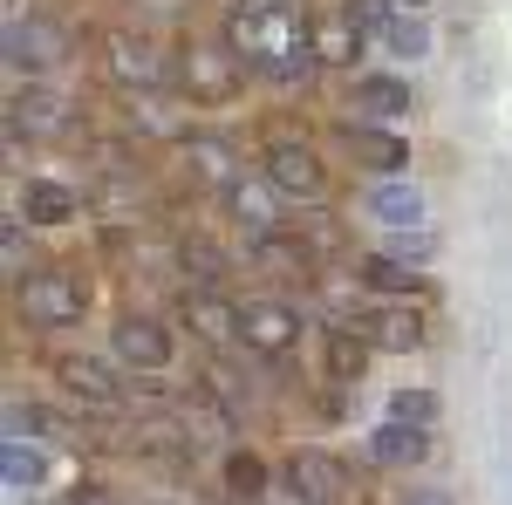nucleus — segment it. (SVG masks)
I'll list each match as a JSON object with an SVG mask.
<instances>
[{
	"instance_id": "f257e3e1",
	"label": "nucleus",
	"mask_w": 512,
	"mask_h": 505,
	"mask_svg": "<svg viewBox=\"0 0 512 505\" xmlns=\"http://www.w3.org/2000/svg\"><path fill=\"white\" fill-rule=\"evenodd\" d=\"M226 41L239 48V62H253L267 82H308L315 76V35L280 7V14H246L233 7V21H226Z\"/></svg>"
},
{
	"instance_id": "f03ea898",
	"label": "nucleus",
	"mask_w": 512,
	"mask_h": 505,
	"mask_svg": "<svg viewBox=\"0 0 512 505\" xmlns=\"http://www.w3.org/2000/svg\"><path fill=\"white\" fill-rule=\"evenodd\" d=\"M82 308H89L82 267H41V273L21 280V314H28V328H76Z\"/></svg>"
},
{
	"instance_id": "7ed1b4c3",
	"label": "nucleus",
	"mask_w": 512,
	"mask_h": 505,
	"mask_svg": "<svg viewBox=\"0 0 512 505\" xmlns=\"http://www.w3.org/2000/svg\"><path fill=\"white\" fill-rule=\"evenodd\" d=\"M178 82L192 103H233L246 69H239V48L233 41H185L178 48Z\"/></svg>"
},
{
	"instance_id": "20e7f679",
	"label": "nucleus",
	"mask_w": 512,
	"mask_h": 505,
	"mask_svg": "<svg viewBox=\"0 0 512 505\" xmlns=\"http://www.w3.org/2000/svg\"><path fill=\"white\" fill-rule=\"evenodd\" d=\"M103 76L117 82V89H164L178 69H171V55H164L151 35L117 28V35H103Z\"/></svg>"
},
{
	"instance_id": "39448f33",
	"label": "nucleus",
	"mask_w": 512,
	"mask_h": 505,
	"mask_svg": "<svg viewBox=\"0 0 512 505\" xmlns=\"http://www.w3.org/2000/svg\"><path fill=\"white\" fill-rule=\"evenodd\" d=\"M260 164H267V185L287 192V198H321L328 192V171H321V157L308 151L301 137H274Z\"/></svg>"
},
{
	"instance_id": "423d86ee",
	"label": "nucleus",
	"mask_w": 512,
	"mask_h": 505,
	"mask_svg": "<svg viewBox=\"0 0 512 505\" xmlns=\"http://www.w3.org/2000/svg\"><path fill=\"white\" fill-rule=\"evenodd\" d=\"M69 28L62 21H48V14H28V21H7V62L14 69H55V62H69Z\"/></svg>"
},
{
	"instance_id": "0eeeda50",
	"label": "nucleus",
	"mask_w": 512,
	"mask_h": 505,
	"mask_svg": "<svg viewBox=\"0 0 512 505\" xmlns=\"http://www.w3.org/2000/svg\"><path fill=\"white\" fill-rule=\"evenodd\" d=\"M110 349H117V362L158 376L164 362H171V335H164V321H151V314H123L117 328H110Z\"/></svg>"
},
{
	"instance_id": "6e6552de",
	"label": "nucleus",
	"mask_w": 512,
	"mask_h": 505,
	"mask_svg": "<svg viewBox=\"0 0 512 505\" xmlns=\"http://www.w3.org/2000/svg\"><path fill=\"white\" fill-rule=\"evenodd\" d=\"M287 492H294V505H335L349 492V471L335 465L328 451H294L287 458Z\"/></svg>"
},
{
	"instance_id": "1a4fd4ad",
	"label": "nucleus",
	"mask_w": 512,
	"mask_h": 505,
	"mask_svg": "<svg viewBox=\"0 0 512 505\" xmlns=\"http://www.w3.org/2000/svg\"><path fill=\"white\" fill-rule=\"evenodd\" d=\"M7 130L21 137H76V110L62 103V96H48V89H28V96H14L7 103Z\"/></svg>"
},
{
	"instance_id": "9d476101",
	"label": "nucleus",
	"mask_w": 512,
	"mask_h": 505,
	"mask_svg": "<svg viewBox=\"0 0 512 505\" xmlns=\"http://www.w3.org/2000/svg\"><path fill=\"white\" fill-rule=\"evenodd\" d=\"M246 349L260 355H287L294 342H301V314L287 308V301H246Z\"/></svg>"
},
{
	"instance_id": "9b49d317",
	"label": "nucleus",
	"mask_w": 512,
	"mask_h": 505,
	"mask_svg": "<svg viewBox=\"0 0 512 505\" xmlns=\"http://www.w3.org/2000/svg\"><path fill=\"white\" fill-rule=\"evenodd\" d=\"M185 328H192L205 349H233V342H246V314H239L233 301H219V294H192V301H185Z\"/></svg>"
},
{
	"instance_id": "f8f14e48",
	"label": "nucleus",
	"mask_w": 512,
	"mask_h": 505,
	"mask_svg": "<svg viewBox=\"0 0 512 505\" xmlns=\"http://www.w3.org/2000/svg\"><path fill=\"white\" fill-rule=\"evenodd\" d=\"M55 383L69 389V396H82V403H96V410H117L123 403V383L103 362H89V355H62V362H55Z\"/></svg>"
},
{
	"instance_id": "ddd939ff",
	"label": "nucleus",
	"mask_w": 512,
	"mask_h": 505,
	"mask_svg": "<svg viewBox=\"0 0 512 505\" xmlns=\"http://www.w3.org/2000/svg\"><path fill=\"white\" fill-rule=\"evenodd\" d=\"M123 123L137 137H185V117L164 89H123Z\"/></svg>"
},
{
	"instance_id": "4468645a",
	"label": "nucleus",
	"mask_w": 512,
	"mask_h": 505,
	"mask_svg": "<svg viewBox=\"0 0 512 505\" xmlns=\"http://www.w3.org/2000/svg\"><path fill=\"white\" fill-rule=\"evenodd\" d=\"M308 35H315V55L328 62V69H355V55H362V28L349 21V7H335V14L308 21Z\"/></svg>"
},
{
	"instance_id": "2eb2a0df",
	"label": "nucleus",
	"mask_w": 512,
	"mask_h": 505,
	"mask_svg": "<svg viewBox=\"0 0 512 505\" xmlns=\"http://www.w3.org/2000/svg\"><path fill=\"white\" fill-rule=\"evenodd\" d=\"M355 110H362V117H376V123L410 117V82H396V76H362V82H355Z\"/></svg>"
},
{
	"instance_id": "dca6fc26",
	"label": "nucleus",
	"mask_w": 512,
	"mask_h": 505,
	"mask_svg": "<svg viewBox=\"0 0 512 505\" xmlns=\"http://www.w3.org/2000/svg\"><path fill=\"white\" fill-rule=\"evenodd\" d=\"M21 212H28L35 226H69L82 212V198L69 192V185H55V178H35V185L21 192Z\"/></svg>"
},
{
	"instance_id": "f3484780",
	"label": "nucleus",
	"mask_w": 512,
	"mask_h": 505,
	"mask_svg": "<svg viewBox=\"0 0 512 505\" xmlns=\"http://www.w3.org/2000/svg\"><path fill=\"white\" fill-rule=\"evenodd\" d=\"M424 451H431L424 424H403V417H390V424L369 437V458H383V465H417Z\"/></svg>"
},
{
	"instance_id": "a211bd4d",
	"label": "nucleus",
	"mask_w": 512,
	"mask_h": 505,
	"mask_svg": "<svg viewBox=\"0 0 512 505\" xmlns=\"http://www.w3.org/2000/svg\"><path fill=\"white\" fill-rule=\"evenodd\" d=\"M253 267H267L274 280H308V246L301 239H287V233H267V239H253Z\"/></svg>"
},
{
	"instance_id": "6ab92c4d",
	"label": "nucleus",
	"mask_w": 512,
	"mask_h": 505,
	"mask_svg": "<svg viewBox=\"0 0 512 505\" xmlns=\"http://www.w3.org/2000/svg\"><path fill=\"white\" fill-rule=\"evenodd\" d=\"M349 151L369 164V171H403L410 164V151H403V137H390V130H369V123H349Z\"/></svg>"
},
{
	"instance_id": "aec40b11",
	"label": "nucleus",
	"mask_w": 512,
	"mask_h": 505,
	"mask_svg": "<svg viewBox=\"0 0 512 505\" xmlns=\"http://www.w3.org/2000/svg\"><path fill=\"white\" fill-rule=\"evenodd\" d=\"M185 144V164H192L198 185H233V144L226 137H178Z\"/></svg>"
},
{
	"instance_id": "412c9836",
	"label": "nucleus",
	"mask_w": 512,
	"mask_h": 505,
	"mask_svg": "<svg viewBox=\"0 0 512 505\" xmlns=\"http://www.w3.org/2000/svg\"><path fill=\"white\" fill-rule=\"evenodd\" d=\"M362 328H369L376 349H417V342H424V321H417L410 308H376Z\"/></svg>"
},
{
	"instance_id": "4be33fe9",
	"label": "nucleus",
	"mask_w": 512,
	"mask_h": 505,
	"mask_svg": "<svg viewBox=\"0 0 512 505\" xmlns=\"http://www.w3.org/2000/svg\"><path fill=\"white\" fill-rule=\"evenodd\" d=\"M226 198H233V212H239V226H246V233L253 239H267L280 226L274 219V198L260 192V185H246V178H233V185H226Z\"/></svg>"
},
{
	"instance_id": "5701e85b",
	"label": "nucleus",
	"mask_w": 512,
	"mask_h": 505,
	"mask_svg": "<svg viewBox=\"0 0 512 505\" xmlns=\"http://www.w3.org/2000/svg\"><path fill=\"white\" fill-rule=\"evenodd\" d=\"M369 219H383V226H417V219H424V198L410 192V185H383V192H369Z\"/></svg>"
},
{
	"instance_id": "b1692460",
	"label": "nucleus",
	"mask_w": 512,
	"mask_h": 505,
	"mask_svg": "<svg viewBox=\"0 0 512 505\" xmlns=\"http://www.w3.org/2000/svg\"><path fill=\"white\" fill-rule=\"evenodd\" d=\"M362 362H369V342L349 335V328H328V376H335V383H355Z\"/></svg>"
},
{
	"instance_id": "393cba45",
	"label": "nucleus",
	"mask_w": 512,
	"mask_h": 505,
	"mask_svg": "<svg viewBox=\"0 0 512 505\" xmlns=\"http://www.w3.org/2000/svg\"><path fill=\"white\" fill-rule=\"evenodd\" d=\"M362 280H369V287H383V294H410V287H417V273L403 267V260H390V253L362 260Z\"/></svg>"
},
{
	"instance_id": "a878e982",
	"label": "nucleus",
	"mask_w": 512,
	"mask_h": 505,
	"mask_svg": "<svg viewBox=\"0 0 512 505\" xmlns=\"http://www.w3.org/2000/svg\"><path fill=\"white\" fill-rule=\"evenodd\" d=\"M226 485H233V499H267V465H260V458H233V465H226Z\"/></svg>"
},
{
	"instance_id": "bb28decb",
	"label": "nucleus",
	"mask_w": 512,
	"mask_h": 505,
	"mask_svg": "<svg viewBox=\"0 0 512 505\" xmlns=\"http://www.w3.org/2000/svg\"><path fill=\"white\" fill-rule=\"evenodd\" d=\"M0 465H7V485H14V492H21V485H41V458L21 451V437H7V458H0Z\"/></svg>"
},
{
	"instance_id": "cd10ccee",
	"label": "nucleus",
	"mask_w": 512,
	"mask_h": 505,
	"mask_svg": "<svg viewBox=\"0 0 512 505\" xmlns=\"http://www.w3.org/2000/svg\"><path fill=\"white\" fill-rule=\"evenodd\" d=\"M185 273H192V280H205V287H212V280H219V273H226V260H219V253H212V246H205V239H185Z\"/></svg>"
},
{
	"instance_id": "c85d7f7f",
	"label": "nucleus",
	"mask_w": 512,
	"mask_h": 505,
	"mask_svg": "<svg viewBox=\"0 0 512 505\" xmlns=\"http://www.w3.org/2000/svg\"><path fill=\"white\" fill-rule=\"evenodd\" d=\"M390 417H403V424H431L437 403L424 396V389H396V396H390Z\"/></svg>"
},
{
	"instance_id": "c756f323",
	"label": "nucleus",
	"mask_w": 512,
	"mask_h": 505,
	"mask_svg": "<svg viewBox=\"0 0 512 505\" xmlns=\"http://www.w3.org/2000/svg\"><path fill=\"white\" fill-rule=\"evenodd\" d=\"M0 253H7V280H28V239H21V219H7Z\"/></svg>"
},
{
	"instance_id": "7c9ffc66",
	"label": "nucleus",
	"mask_w": 512,
	"mask_h": 505,
	"mask_svg": "<svg viewBox=\"0 0 512 505\" xmlns=\"http://www.w3.org/2000/svg\"><path fill=\"white\" fill-rule=\"evenodd\" d=\"M383 35H390L396 55H424V41H431V35H424V21H390Z\"/></svg>"
},
{
	"instance_id": "2f4dec72",
	"label": "nucleus",
	"mask_w": 512,
	"mask_h": 505,
	"mask_svg": "<svg viewBox=\"0 0 512 505\" xmlns=\"http://www.w3.org/2000/svg\"><path fill=\"white\" fill-rule=\"evenodd\" d=\"M137 14H151V21H171V14H192V0H130Z\"/></svg>"
},
{
	"instance_id": "473e14b6",
	"label": "nucleus",
	"mask_w": 512,
	"mask_h": 505,
	"mask_svg": "<svg viewBox=\"0 0 512 505\" xmlns=\"http://www.w3.org/2000/svg\"><path fill=\"white\" fill-rule=\"evenodd\" d=\"M349 21L355 28H383V0H349Z\"/></svg>"
},
{
	"instance_id": "72a5a7b5",
	"label": "nucleus",
	"mask_w": 512,
	"mask_h": 505,
	"mask_svg": "<svg viewBox=\"0 0 512 505\" xmlns=\"http://www.w3.org/2000/svg\"><path fill=\"white\" fill-rule=\"evenodd\" d=\"M396 505H451V499H444V492H431V485H424V492H403V499H396Z\"/></svg>"
},
{
	"instance_id": "f704fd0d",
	"label": "nucleus",
	"mask_w": 512,
	"mask_h": 505,
	"mask_svg": "<svg viewBox=\"0 0 512 505\" xmlns=\"http://www.w3.org/2000/svg\"><path fill=\"white\" fill-rule=\"evenodd\" d=\"M233 7H246V14H280L287 0H233Z\"/></svg>"
},
{
	"instance_id": "c9c22d12",
	"label": "nucleus",
	"mask_w": 512,
	"mask_h": 505,
	"mask_svg": "<svg viewBox=\"0 0 512 505\" xmlns=\"http://www.w3.org/2000/svg\"><path fill=\"white\" fill-rule=\"evenodd\" d=\"M76 505H117V499H110V492H96V485H89V492H76Z\"/></svg>"
},
{
	"instance_id": "e433bc0d",
	"label": "nucleus",
	"mask_w": 512,
	"mask_h": 505,
	"mask_svg": "<svg viewBox=\"0 0 512 505\" xmlns=\"http://www.w3.org/2000/svg\"><path fill=\"white\" fill-rule=\"evenodd\" d=\"M396 7H424V0H396Z\"/></svg>"
}]
</instances>
